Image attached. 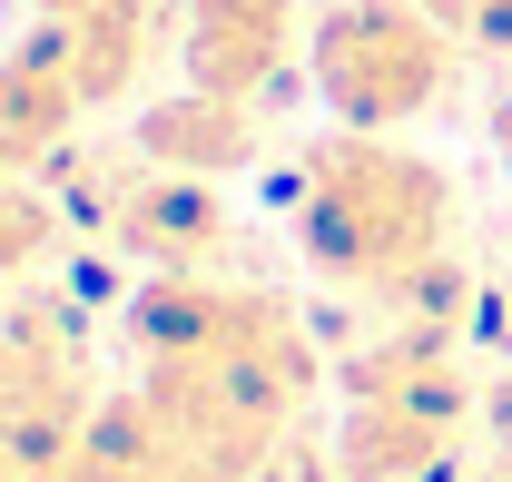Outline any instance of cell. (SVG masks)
Segmentation results:
<instances>
[{
	"label": "cell",
	"mask_w": 512,
	"mask_h": 482,
	"mask_svg": "<svg viewBox=\"0 0 512 482\" xmlns=\"http://www.w3.org/2000/svg\"><path fill=\"white\" fill-rule=\"evenodd\" d=\"M306 237L335 276H394L424 266V246L444 237V178L424 158H394L375 138H335L316 148V197H306Z\"/></svg>",
	"instance_id": "6da1fadb"
},
{
	"label": "cell",
	"mask_w": 512,
	"mask_h": 482,
	"mask_svg": "<svg viewBox=\"0 0 512 482\" xmlns=\"http://www.w3.org/2000/svg\"><path fill=\"white\" fill-rule=\"evenodd\" d=\"M316 79L355 128H384V119H404V109H424L444 89V40L404 0H345L316 40Z\"/></svg>",
	"instance_id": "7a4b0ae2"
},
{
	"label": "cell",
	"mask_w": 512,
	"mask_h": 482,
	"mask_svg": "<svg viewBox=\"0 0 512 482\" xmlns=\"http://www.w3.org/2000/svg\"><path fill=\"white\" fill-rule=\"evenodd\" d=\"M286 10L296 0H188V60L197 89H256L286 50Z\"/></svg>",
	"instance_id": "3957f363"
},
{
	"label": "cell",
	"mask_w": 512,
	"mask_h": 482,
	"mask_svg": "<svg viewBox=\"0 0 512 482\" xmlns=\"http://www.w3.org/2000/svg\"><path fill=\"white\" fill-rule=\"evenodd\" d=\"M148 148L158 158H178V168H227V158H247V109H237V89H197V99H168L158 119H148Z\"/></svg>",
	"instance_id": "277c9868"
},
{
	"label": "cell",
	"mask_w": 512,
	"mask_h": 482,
	"mask_svg": "<svg viewBox=\"0 0 512 482\" xmlns=\"http://www.w3.org/2000/svg\"><path fill=\"white\" fill-rule=\"evenodd\" d=\"M444 20H463L473 40H512V0H434Z\"/></svg>",
	"instance_id": "5b68a950"
},
{
	"label": "cell",
	"mask_w": 512,
	"mask_h": 482,
	"mask_svg": "<svg viewBox=\"0 0 512 482\" xmlns=\"http://www.w3.org/2000/svg\"><path fill=\"white\" fill-rule=\"evenodd\" d=\"M503 148H512V119H503Z\"/></svg>",
	"instance_id": "8992f818"
}]
</instances>
